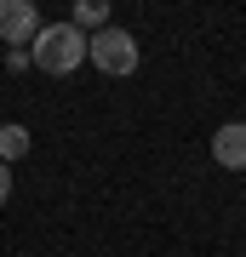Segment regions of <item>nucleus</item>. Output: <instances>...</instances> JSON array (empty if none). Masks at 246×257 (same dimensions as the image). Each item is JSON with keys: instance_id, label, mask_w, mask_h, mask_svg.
I'll return each instance as SVG.
<instances>
[{"instance_id": "obj_4", "label": "nucleus", "mask_w": 246, "mask_h": 257, "mask_svg": "<svg viewBox=\"0 0 246 257\" xmlns=\"http://www.w3.org/2000/svg\"><path fill=\"white\" fill-rule=\"evenodd\" d=\"M212 160L223 172H246V120H229L212 132Z\"/></svg>"}, {"instance_id": "obj_5", "label": "nucleus", "mask_w": 246, "mask_h": 257, "mask_svg": "<svg viewBox=\"0 0 246 257\" xmlns=\"http://www.w3.org/2000/svg\"><path fill=\"white\" fill-rule=\"evenodd\" d=\"M74 29H92V35H98V29H109V0H74V18H69Z\"/></svg>"}, {"instance_id": "obj_7", "label": "nucleus", "mask_w": 246, "mask_h": 257, "mask_svg": "<svg viewBox=\"0 0 246 257\" xmlns=\"http://www.w3.org/2000/svg\"><path fill=\"white\" fill-rule=\"evenodd\" d=\"M12 200V166H0V206Z\"/></svg>"}, {"instance_id": "obj_1", "label": "nucleus", "mask_w": 246, "mask_h": 257, "mask_svg": "<svg viewBox=\"0 0 246 257\" xmlns=\"http://www.w3.org/2000/svg\"><path fill=\"white\" fill-rule=\"evenodd\" d=\"M29 63L40 74H74L86 63V35L74 23H40V35L29 40Z\"/></svg>"}, {"instance_id": "obj_3", "label": "nucleus", "mask_w": 246, "mask_h": 257, "mask_svg": "<svg viewBox=\"0 0 246 257\" xmlns=\"http://www.w3.org/2000/svg\"><path fill=\"white\" fill-rule=\"evenodd\" d=\"M35 35H40V6L35 0H0V40L12 52H29Z\"/></svg>"}, {"instance_id": "obj_6", "label": "nucleus", "mask_w": 246, "mask_h": 257, "mask_svg": "<svg viewBox=\"0 0 246 257\" xmlns=\"http://www.w3.org/2000/svg\"><path fill=\"white\" fill-rule=\"evenodd\" d=\"M23 155H29V126L6 120V126H0V166H12V160H23Z\"/></svg>"}, {"instance_id": "obj_2", "label": "nucleus", "mask_w": 246, "mask_h": 257, "mask_svg": "<svg viewBox=\"0 0 246 257\" xmlns=\"http://www.w3.org/2000/svg\"><path fill=\"white\" fill-rule=\"evenodd\" d=\"M86 57H92V69H103V74H137V63H143V52H137V40L126 35V29H98V35H86Z\"/></svg>"}]
</instances>
